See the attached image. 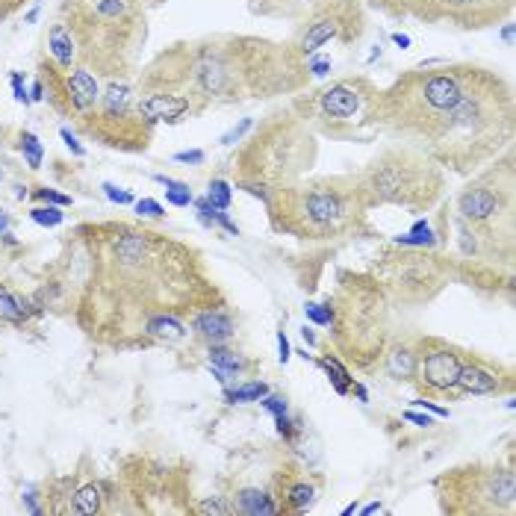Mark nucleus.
Segmentation results:
<instances>
[{
	"label": "nucleus",
	"mask_w": 516,
	"mask_h": 516,
	"mask_svg": "<svg viewBox=\"0 0 516 516\" xmlns=\"http://www.w3.org/2000/svg\"><path fill=\"white\" fill-rule=\"evenodd\" d=\"M416 100L425 107V127H431L434 136H443L446 130V118L448 112L455 109L463 97H467V83L458 74H448V71H439V74H431V77H425L419 86H416Z\"/></svg>",
	"instance_id": "f257e3e1"
},
{
	"label": "nucleus",
	"mask_w": 516,
	"mask_h": 516,
	"mask_svg": "<svg viewBox=\"0 0 516 516\" xmlns=\"http://www.w3.org/2000/svg\"><path fill=\"white\" fill-rule=\"evenodd\" d=\"M460 369H463V363H460V357L455 354V351L439 348V351H431V354L425 357L422 377H425V384L434 386V389H451V386H458Z\"/></svg>",
	"instance_id": "f03ea898"
},
{
	"label": "nucleus",
	"mask_w": 516,
	"mask_h": 516,
	"mask_svg": "<svg viewBox=\"0 0 516 516\" xmlns=\"http://www.w3.org/2000/svg\"><path fill=\"white\" fill-rule=\"evenodd\" d=\"M448 15H455L463 21V27H481V21H487L493 12L508 9L510 0H437Z\"/></svg>",
	"instance_id": "7ed1b4c3"
},
{
	"label": "nucleus",
	"mask_w": 516,
	"mask_h": 516,
	"mask_svg": "<svg viewBox=\"0 0 516 516\" xmlns=\"http://www.w3.org/2000/svg\"><path fill=\"white\" fill-rule=\"evenodd\" d=\"M322 112L328 118L336 121H345V118H354V112L360 109V92L354 83H336L331 89L322 92Z\"/></svg>",
	"instance_id": "20e7f679"
},
{
	"label": "nucleus",
	"mask_w": 516,
	"mask_h": 516,
	"mask_svg": "<svg viewBox=\"0 0 516 516\" xmlns=\"http://www.w3.org/2000/svg\"><path fill=\"white\" fill-rule=\"evenodd\" d=\"M189 112V97H178V95H148L145 100H139V116L145 121H178L180 116Z\"/></svg>",
	"instance_id": "39448f33"
},
{
	"label": "nucleus",
	"mask_w": 516,
	"mask_h": 516,
	"mask_svg": "<svg viewBox=\"0 0 516 516\" xmlns=\"http://www.w3.org/2000/svg\"><path fill=\"white\" fill-rule=\"evenodd\" d=\"M65 97H68V107L74 112L92 109L97 104V97H100L97 80L86 68H77L74 74H68V80H65Z\"/></svg>",
	"instance_id": "423d86ee"
},
{
	"label": "nucleus",
	"mask_w": 516,
	"mask_h": 516,
	"mask_svg": "<svg viewBox=\"0 0 516 516\" xmlns=\"http://www.w3.org/2000/svg\"><path fill=\"white\" fill-rule=\"evenodd\" d=\"M195 331L204 336L207 343L221 345V343H228V339L233 336V322H230L228 313L207 310V313H201V316L195 319Z\"/></svg>",
	"instance_id": "0eeeda50"
},
{
	"label": "nucleus",
	"mask_w": 516,
	"mask_h": 516,
	"mask_svg": "<svg viewBox=\"0 0 516 516\" xmlns=\"http://www.w3.org/2000/svg\"><path fill=\"white\" fill-rule=\"evenodd\" d=\"M307 219L313 224H331L334 219H339V212H343V204H339V198L334 192H310L307 195Z\"/></svg>",
	"instance_id": "6e6552de"
},
{
	"label": "nucleus",
	"mask_w": 516,
	"mask_h": 516,
	"mask_svg": "<svg viewBox=\"0 0 516 516\" xmlns=\"http://www.w3.org/2000/svg\"><path fill=\"white\" fill-rule=\"evenodd\" d=\"M499 207V198L490 189H472L460 198V212L467 219H490Z\"/></svg>",
	"instance_id": "1a4fd4ad"
},
{
	"label": "nucleus",
	"mask_w": 516,
	"mask_h": 516,
	"mask_svg": "<svg viewBox=\"0 0 516 516\" xmlns=\"http://www.w3.org/2000/svg\"><path fill=\"white\" fill-rule=\"evenodd\" d=\"M458 386L463 393H472V396H484V393H493L499 389V377L493 372H487L481 366H463L458 375Z\"/></svg>",
	"instance_id": "9d476101"
},
{
	"label": "nucleus",
	"mask_w": 516,
	"mask_h": 516,
	"mask_svg": "<svg viewBox=\"0 0 516 516\" xmlns=\"http://www.w3.org/2000/svg\"><path fill=\"white\" fill-rule=\"evenodd\" d=\"M339 30V24L334 18H322L316 21L313 27L304 33V39H301V54H316V50L325 45V42H331L334 36Z\"/></svg>",
	"instance_id": "9b49d317"
},
{
	"label": "nucleus",
	"mask_w": 516,
	"mask_h": 516,
	"mask_svg": "<svg viewBox=\"0 0 516 516\" xmlns=\"http://www.w3.org/2000/svg\"><path fill=\"white\" fill-rule=\"evenodd\" d=\"M50 54L56 56V62L62 68H71V59H74V39H71V30H65V24H54L50 30V39H47Z\"/></svg>",
	"instance_id": "f8f14e48"
},
{
	"label": "nucleus",
	"mask_w": 516,
	"mask_h": 516,
	"mask_svg": "<svg viewBox=\"0 0 516 516\" xmlns=\"http://www.w3.org/2000/svg\"><path fill=\"white\" fill-rule=\"evenodd\" d=\"M236 501H239V510H242L245 516H269V513L278 510L274 501L263 493V490H242V493L236 496Z\"/></svg>",
	"instance_id": "ddd939ff"
},
{
	"label": "nucleus",
	"mask_w": 516,
	"mask_h": 516,
	"mask_svg": "<svg viewBox=\"0 0 516 516\" xmlns=\"http://www.w3.org/2000/svg\"><path fill=\"white\" fill-rule=\"evenodd\" d=\"M490 496L496 499V505L510 508L513 499H516V478H513V472H496L493 478H490Z\"/></svg>",
	"instance_id": "4468645a"
},
{
	"label": "nucleus",
	"mask_w": 516,
	"mask_h": 516,
	"mask_svg": "<svg viewBox=\"0 0 516 516\" xmlns=\"http://www.w3.org/2000/svg\"><path fill=\"white\" fill-rule=\"evenodd\" d=\"M127 104H130V89L124 83H112L107 89V109L104 116L107 118H124V112H127Z\"/></svg>",
	"instance_id": "2eb2a0df"
},
{
	"label": "nucleus",
	"mask_w": 516,
	"mask_h": 516,
	"mask_svg": "<svg viewBox=\"0 0 516 516\" xmlns=\"http://www.w3.org/2000/svg\"><path fill=\"white\" fill-rule=\"evenodd\" d=\"M386 372L393 377H398V381L413 377V372H416V357H413L407 348H396L393 354H389V360H386Z\"/></svg>",
	"instance_id": "dca6fc26"
},
{
	"label": "nucleus",
	"mask_w": 516,
	"mask_h": 516,
	"mask_svg": "<svg viewBox=\"0 0 516 516\" xmlns=\"http://www.w3.org/2000/svg\"><path fill=\"white\" fill-rule=\"evenodd\" d=\"M148 245V239L145 233H127V236H121L118 242H116V254L121 263H136L142 257V251Z\"/></svg>",
	"instance_id": "f3484780"
},
{
	"label": "nucleus",
	"mask_w": 516,
	"mask_h": 516,
	"mask_svg": "<svg viewBox=\"0 0 516 516\" xmlns=\"http://www.w3.org/2000/svg\"><path fill=\"white\" fill-rule=\"evenodd\" d=\"M266 393H269V386L263 381H248V384L236 386V389H228V393H224V401H228V405H245V401H260Z\"/></svg>",
	"instance_id": "a211bd4d"
},
{
	"label": "nucleus",
	"mask_w": 516,
	"mask_h": 516,
	"mask_svg": "<svg viewBox=\"0 0 516 516\" xmlns=\"http://www.w3.org/2000/svg\"><path fill=\"white\" fill-rule=\"evenodd\" d=\"M27 319V307H24V301L15 298L9 292V289L0 286V322H24Z\"/></svg>",
	"instance_id": "6ab92c4d"
},
{
	"label": "nucleus",
	"mask_w": 516,
	"mask_h": 516,
	"mask_svg": "<svg viewBox=\"0 0 516 516\" xmlns=\"http://www.w3.org/2000/svg\"><path fill=\"white\" fill-rule=\"evenodd\" d=\"M319 366H322L325 372H328L331 384H334V389H336L339 396H345V393H348V386L354 384V377L348 375V369H345L339 360H334V357H325V360H319Z\"/></svg>",
	"instance_id": "aec40b11"
},
{
	"label": "nucleus",
	"mask_w": 516,
	"mask_h": 516,
	"mask_svg": "<svg viewBox=\"0 0 516 516\" xmlns=\"http://www.w3.org/2000/svg\"><path fill=\"white\" fill-rule=\"evenodd\" d=\"M157 183H162L169 189L166 192V201L169 204H174V207H189L192 204V192H189V183H180V180H171V178H166V174H157Z\"/></svg>",
	"instance_id": "412c9836"
},
{
	"label": "nucleus",
	"mask_w": 516,
	"mask_h": 516,
	"mask_svg": "<svg viewBox=\"0 0 516 516\" xmlns=\"http://www.w3.org/2000/svg\"><path fill=\"white\" fill-rule=\"evenodd\" d=\"M148 334H154L159 339H183L186 331H183V325L178 319H171V316H157V319H150L148 322Z\"/></svg>",
	"instance_id": "4be33fe9"
},
{
	"label": "nucleus",
	"mask_w": 516,
	"mask_h": 516,
	"mask_svg": "<svg viewBox=\"0 0 516 516\" xmlns=\"http://www.w3.org/2000/svg\"><path fill=\"white\" fill-rule=\"evenodd\" d=\"M396 242L398 245H413V248H428V245H434V230H431L428 221H416L407 236H396Z\"/></svg>",
	"instance_id": "5701e85b"
},
{
	"label": "nucleus",
	"mask_w": 516,
	"mask_h": 516,
	"mask_svg": "<svg viewBox=\"0 0 516 516\" xmlns=\"http://www.w3.org/2000/svg\"><path fill=\"white\" fill-rule=\"evenodd\" d=\"M74 513H95L100 510V487L97 484H89L83 487L77 496H74Z\"/></svg>",
	"instance_id": "b1692460"
},
{
	"label": "nucleus",
	"mask_w": 516,
	"mask_h": 516,
	"mask_svg": "<svg viewBox=\"0 0 516 516\" xmlns=\"http://www.w3.org/2000/svg\"><path fill=\"white\" fill-rule=\"evenodd\" d=\"M21 150H24V159H27L30 169H42L45 148H42V142L36 139L33 133H24V136H21Z\"/></svg>",
	"instance_id": "393cba45"
},
{
	"label": "nucleus",
	"mask_w": 516,
	"mask_h": 516,
	"mask_svg": "<svg viewBox=\"0 0 516 516\" xmlns=\"http://www.w3.org/2000/svg\"><path fill=\"white\" fill-rule=\"evenodd\" d=\"M230 198H233V192H230V183L228 180H212L210 183V189H207V201L216 210H228L230 207Z\"/></svg>",
	"instance_id": "a878e982"
},
{
	"label": "nucleus",
	"mask_w": 516,
	"mask_h": 516,
	"mask_svg": "<svg viewBox=\"0 0 516 516\" xmlns=\"http://www.w3.org/2000/svg\"><path fill=\"white\" fill-rule=\"evenodd\" d=\"M30 219L36 224H42V228H56V224H62V219H65V212H62L59 207H54V204H47V207L30 210Z\"/></svg>",
	"instance_id": "bb28decb"
},
{
	"label": "nucleus",
	"mask_w": 516,
	"mask_h": 516,
	"mask_svg": "<svg viewBox=\"0 0 516 516\" xmlns=\"http://www.w3.org/2000/svg\"><path fill=\"white\" fill-rule=\"evenodd\" d=\"M210 366H221V369H230V372H239V366H242V360H239L233 351L228 348H212L210 351Z\"/></svg>",
	"instance_id": "cd10ccee"
},
{
	"label": "nucleus",
	"mask_w": 516,
	"mask_h": 516,
	"mask_svg": "<svg viewBox=\"0 0 516 516\" xmlns=\"http://www.w3.org/2000/svg\"><path fill=\"white\" fill-rule=\"evenodd\" d=\"M289 505L292 510H307L313 505V487L310 484H295L289 490Z\"/></svg>",
	"instance_id": "c85d7f7f"
},
{
	"label": "nucleus",
	"mask_w": 516,
	"mask_h": 516,
	"mask_svg": "<svg viewBox=\"0 0 516 516\" xmlns=\"http://www.w3.org/2000/svg\"><path fill=\"white\" fill-rule=\"evenodd\" d=\"M304 313L313 325H331L334 322V313L331 307H322V304H304Z\"/></svg>",
	"instance_id": "c756f323"
},
{
	"label": "nucleus",
	"mask_w": 516,
	"mask_h": 516,
	"mask_svg": "<svg viewBox=\"0 0 516 516\" xmlns=\"http://www.w3.org/2000/svg\"><path fill=\"white\" fill-rule=\"evenodd\" d=\"M36 198L45 201V204H54V207H68L71 204L68 195H59V192H54V189H36Z\"/></svg>",
	"instance_id": "7c9ffc66"
},
{
	"label": "nucleus",
	"mask_w": 516,
	"mask_h": 516,
	"mask_svg": "<svg viewBox=\"0 0 516 516\" xmlns=\"http://www.w3.org/2000/svg\"><path fill=\"white\" fill-rule=\"evenodd\" d=\"M260 405L266 407L269 413H274V416H283V413H286V398H283V396H272V393H266V396L260 398Z\"/></svg>",
	"instance_id": "2f4dec72"
},
{
	"label": "nucleus",
	"mask_w": 516,
	"mask_h": 516,
	"mask_svg": "<svg viewBox=\"0 0 516 516\" xmlns=\"http://www.w3.org/2000/svg\"><path fill=\"white\" fill-rule=\"evenodd\" d=\"M248 130H251V118H242V121L236 124V127H230L228 133L221 136V145H236V142L242 139V136H245Z\"/></svg>",
	"instance_id": "473e14b6"
},
{
	"label": "nucleus",
	"mask_w": 516,
	"mask_h": 516,
	"mask_svg": "<svg viewBox=\"0 0 516 516\" xmlns=\"http://www.w3.org/2000/svg\"><path fill=\"white\" fill-rule=\"evenodd\" d=\"M198 513H204V516H228L230 508L224 505V501H219V499H207V501H201Z\"/></svg>",
	"instance_id": "72a5a7b5"
},
{
	"label": "nucleus",
	"mask_w": 516,
	"mask_h": 516,
	"mask_svg": "<svg viewBox=\"0 0 516 516\" xmlns=\"http://www.w3.org/2000/svg\"><path fill=\"white\" fill-rule=\"evenodd\" d=\"M136 212L139 216H150V219H159V216H166V210H162L157 201H150V198H142V201H136Z\"/></svg>",
	"instance_id": "f704fd0d"
},
{
	"label": "nucleus",
	"mask_w": 516,
	"mask_h": 516,
	"mask_svg": "<svg viewBox=\"0 0 516 516\" xmlns=\"http://www.w3.org/2000/svg\"><path fill=\"white\" fill-rule=\"evenodd\" d=\"M100 189H104V195L112 201V204H133V195H130V192H124V189H118V186L104 183Z\"/></svg>",
	"instance_id": "c9c22d12"
},
{
	"label": "nucleus",
	"mask_w": 516,
	"mask_h": 516,
	"mask_svg": "<svg viewBox=\"0 0 516 516\" xmlns=\"http://www.w3.org/2000/svg\"><path fill=\"white\" fill-rule=\"evenodd\" d=\"M178 162H189V166H201L204 162V150H180V154H174Z\"/></svg>",
	"instance_id": "e433bc0d"
},
{
	"label": "nucleus",
	"mask_w": 516,
	"mask_h": 516,
	"mask_svg": "<svg viewBox=\"0 0 516 516\" xmlns=\"http://www.w3.org/2000/svg\"><path fill=\"white\" fill-rule=\"evenodd\" d=\"M12 92H15V100H18V104H30V95H27V89H24L21 74H12Z\"/></svg>",
	"instance_id": "4c0bfd02"
},
{
	"label": "nucleus",
	"mask_w": 516,
	"mask_h": 516,
	"mask_svg": "<svg viewBox=\"0 0 516 516\" xmlns=\"http://www.w3.org/2000/svg\"><path fill=\"white\" fill-rule=\"evenodd\" d=\"M278 357H281V363H286L289 357H292V348H289V339H286L283 331H278Z\"/></svg>",
	"instance_id": "58836bf2"
},
{
	"label": "nucleus",
	"mask_w": 516,
	"mask_h": 516,
	"mask_svg": "<svg viewBox=\"0 0 516 516\" xmlns=\"http://www.w3.org/2000/svg\"><path fill=\"white\" fill-rule=\"evenodd\" d=\"M405 419H407V422H413V425H419V428L434 425V419H431V416H425V413H416V410H407V413H405Z\"/></svg>",
	"instance_id": "ea45409f"
},
{
	"label": "nucleus",
	"mask_w": 516,
	"mask_h": 516,
	"mask_svg": "<svg viewBox=\"0 0 516 516\" xmlns=\"http://www.w3.org/2000/svg\"><path fill=\"white\" fill-rule=\"evenodd\" d=\"M62 139H65V145L71 148V154H74V157H83V145H80L77 139H74V136H71V130H65V127H62Z\"/></svg>",
	"instance_id": "a19ab883"
},
{
	"label": "nucleus",
	"mask_w": 516,
	"mask_h": 516,
	"mask_svg": "<svg viewBox=\"0 0 516 516\" xmlns=\"http://www.w3.org/2000/svg\"><path fill=\"white\" fill-rule=\"evenodd\" d=\"M328 68H331V59H316V62H313V65H310V71H313V77H325V74H328Z\"/></svg>",
	"instance_id": "79ce46f5"
},
{
	"label": "nucleus",
	"mask_w": 516,
	"mask_h": 516,
	"mask_svg": "<svg viewBox=\"0 0 516 516\" xmlns=\"http://www.w3.org/2000/svg\"><path fill=\"white\" fill-rule=\"evenodd\" d=\"M210 372H212V377H219L221 384H230L233 377H236V372H230V369H221V366H210Z\"/></svg>",
	"instance_id": "37998d69"
},
{
	"label": "nucleus",
	"mask_w": 516,
	"mask_h": 516,
	"mask_svg": "<svg viewBox=\"0 0 516 516\" xmlns=\"http://www.w3.org/2000/svg\"><path fill=\"white\" fill-rule=\"evenodd\" d=\"M419 407H425V410H431V413H437V416H448V410L446 407H437L434 401H416Z\"/></svg>",
	"instance_id": "c03bdc74"
},
{
	"label": "nucleus",
	"mask_w": 516,
	"mask_h": 516,
	"mask_svg": "<svg viewBox=\"0 0 516 516\" xmlns=\"http://www.w3.org/2000/svg\"><path fill=\"white\" fill-rule=\"evenodd\" d=\"M24 501H27V510H30V513H42L39 501H36V496H33V490H27V496H24Z\"/></svg>",
	"instance_id": "a18cd8bd"
},
{
	"label": "nucleus",
	"mask_w": 516,
	"mask_h": 516,
	"mask_svg": "<svg viewBox=\"0 0 516 516\" xmlns=\"http://www.w3.org/2000/svg\"><path fill=\"white\" fill-rule=\"evenodd\" d=\"M45 97V86H42V80H36L33 83V95H30V100H42Z\"/></svg>",
	"instance_id": "49530a36"
},
{
	"label": "nucleus",
	"mask_w": 516,
	"mask_h": 516,
	"mask_svg": "<svg viewBox=\"0 0 516 516\" xmlns=\"http://www.w3.org/2000/svg\"><path fill=\"white\" fill-rule=\"evenodd\" d=\"M21 3V0H0V15H6V12H12Z\"/></svg>",
	"instance_id": "de8ad7c7"
},
{
	"label": "nucleus",
	"mask_w": 516,
	"mask_h": 516,
	"mask_svg": "<svg viewBox=\"0 0 516 516\" xmlns=\"http://www.w3.org/2000/svg\"><path fill=\"white\" fill-rule=\"evenodd\" d=\"M301 336H304V343H307V345H316V334H313V331L307 328V325L301 328Z\"/></svg>",
	"instance_id": "09e8293b"
},
{
	"label": "nucleus",
	"mask_w": 516,
	"mask_h": 516,
	"mask_svg": "<svg viewBox=\"0 0 516 516\" xmlns=\"http://www.w3.org/2000/svg\"><path fill=\"white\" fill-rule=\"evenodd\" d=\"M393 42H396L398 47H410V36H405V33H396V36H393Z\"/></svg>",
	"instance_id": "8fccbe9b"
},
{
	"label": "nucleus",
	"mask_w": 516,
	"mask_h": 516,
	"mask_svg": "<svg viewBox=\"0 0 516 516\" xmlns=\"http://www.w3.org/2000/svg\"><path fill=\"white\" fill-rule=\"evenodd\" d=\"M6 230H9V216H6L3 210H0V236H3Z\"/></svg>",
	"instance_id": "3c124183"
},
{
	"label": "nucleus",
	"mask_w": 516,
	"mask_h": 516,
	"mask_svg": "<svg viewBox=\"0 0 516 516\" xmlns=\"http://www.w3.org/2000/svg\"><path fill=\"white\" fill-rule=\"evenodd\" d=\"M354 393H357V398H360V401H369V393H366V386L354 384Z\"/></svg>",
	"instance_id": "603ef678"
},
{
	"label": "nucleus",
	"mask_w": 516,
	"mask_h": 516,
	"mask_svg": "<svg viewBox=\"0 0 516 516\" xmlns=\"http://www.w3.org/2000/svg\"><path fill=\"white\" fill-rule=\"evenodd\" d=\"M369 513H381V505H377V501L366 505V508H363V516H369Z\"/></svg>",
	"instance_id": "864d4df0"
},
{
	"label": "nucleus",
	"mask_w": 516,
	"mask_h": 516,
	"mask_svg": "<svg viewBox=\"0 0 516 516\" xmlns=\"http://www.w3.org/2000/svg\"><path fill=\"white\" fill-rule=\"evenodd\" d=\"M501 36H505V42H513V24H508V27L501 30Z\"/></svg>",
	"instance_id": "5fc2aeb1"
},
{
	"label": "nucleus",
	"mask_w": 516,
	"mask_h": 516,
	"mask_svg": "<svg viewBox=\"0 0 516 516\" xmlns=\"http://www.w3.org/2000/svg\"><path fill=\"white\" fill-rule=\"evenodd\" d=\"M351 513H357V505H348V508L343 510V516H351Z\"/></svg>",
	"instance_id": "6e6d98bb"
},
{
	"label": "nucleus",
	"mask_w": 516,
	"mask_h": 516,
	"mask_svg": "<svg viewBox=\"0 0 516 516\" xmlns=\"http://www.w3.org/2000/svg\"><path fill=\"white\" fill-rule=\"evenodd\" d=\"M0 178H3V171H0Z\"/></svg>",
	"instance_id": "4d7b16f0"
}]
</instances>
